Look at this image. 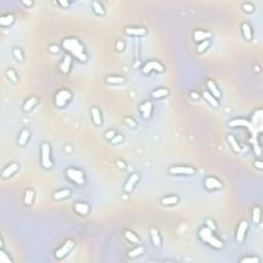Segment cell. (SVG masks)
<instances>
[{
	"label": "cell",
	"instance_id": "obj_1",
	"mask_svg": "<svg viewBox=\"0 0 263 263\" xmlns=\"http://www.w3.org/2000/svg\"><path fill=\"white\" fill-rule=\"evenodd\" d=\"M63 47L68 51H70L73 56L77 58L79 61H81V62L87 61V55L84 54V48L79 43L78 40H76L74 38L65 39L63 42Z\"/></svg>",
	"mask_w": 263,
	"mask_h": 263
},
{
	"label": "cell",
	"instance_id": "obj_2",
	"mask_svg": "<svg viewBox=\"0 0 263 263\" xmlns=\"http://www.w3.org/2000/svg\"><path fill=\"white\" fill-rule=\"evenodd\" d=\"M200 237L204 241L210 244L211 246L217 248V249H220V248L223 247V243L221 241H219L218 238H216L212 233V230L208 227H204L200 229Z\"/></svg>",
	"mask_w": 263,
	"mask_h": 263
},
{
	"label": "cell",
	"instance_id": "obj_3",
	"mask_svg": "<svg viewBox=\"0 0 263 263\" xmlns=\"http://www.w3.org/2000/svg\"><path fill=\"white\" fill-rule=\"evenodd\" d=\"M67 177L71 180V181L75 182L76 184L78 185H83L84 184V177H83V173L79 170L76 169H68L66 172Z\"/></svg>",
	"mask_w": 263,
	"mask_h": 263
},
{
	"label": "cell",
	"instance_id": "obj_4",
	"mask_svg": "<svg viewBox=\"0 0 263 263\" xmlns=\"http://www.w3.org/2000/svg\"><path fill=\"white\" fill-rule=\"evenodd\" d=\"M41 150H42V166H43L45 169H51L53 167V164H51V160L50 158L51 155V149H50V145L47 143H43L41 146Z\"/></svg>",
	"mask_w": 263,
	"mask_h": 263
},
{
	"label": "cell",
	"instance_id": "obj_5",
	"mask_svg": "<svg viewBox=\"0 0 263 263\" xmlns=\"http://www.w3.org/2000/svg\"><path fill=\"white\" fill-rule=\"evenodd\" d=\"M170 173L173 175H193L195 170L190 167H173L170 169Z\"/></svg>",
	"mask_w": 263,
	"mask_h": 263
},
{
	"label": "cell",
	"instance_id": "obj_6",
	"mask_svg": "<svg viewBox=\"0 0 263 263\" xmlns=\"http://www.w3.org/2000/svg\"><path fill=\"white\" fill-rule=\"evenodd\" d=\"M70 99H71V94L68 91H61L56 96V105L63 107Z\"/></svg>",
	"mask_w": 263,
	"mask_h": 263
},
{
	"label": "cell",
	"instance_id": "obj_7",
	"mask_svg": "<svg viewBox=\"0 0 263 263\" xmlns=\"http://www.w3.org/2000/svg\"><path fill=\"white\" fill-rule=\"evenodd\" d=\"M151 70H156V71H160V72H163L164 71V67L161 66V64H160L158 62H149L147 63L146 65L143 67V73L145 74H148Z\"/></svg>",
	"mask_w": 263,
	"mask_h": 263
},
{
	"label": "cell",
	"instance_id": "obj_8",
	"mask_svg": "<svg viewBox=\"0 0 263 263\" xmlns=\"http://www.w3.org/2000/svg\"><path fill=\"white\" fill-rule=\"evenodd\" d=\"M73 246H74V243H73L72 241H67L66 244L64 245L62 248H60V249L56 252V257H57V258H59V259L63 258V257L65 256L66 254L72 249Z\"/></svg>",
	"mask_w": 263,
	"mask_h": 263
},
{
	"label": "cell",
	"instance_id": "obj_9",
	"mask_svg": "<svg viewBox=\"0 0 263 263\" xmlns=\"http://www.w3.org/2000/svg\"><path fill=\"white\" fill-rule=\"evenodd\" d=\"M248 229V223L246 221H243L238 226V230H237V241H243L244 240V237H245V233H246V230Z\"/></svg>",
	"mask_w": 263,
	"mask_h": 263
},
{
	"label": "cell",
	"instance_id": "obj_10",
	"mask_svg": "<svg viewBox=\"0 0 263 263\" xmlns=\"http://www.w3.org/2000/svg\"><path fill=\"white\" fill-rule=\"evenodd\" d=\"M140 110L142 111L144 118H149L151 114V110H152V104L149 102V101H147V102H145L144 104H142V105L140 106Z\"/></svg>",
	"mask_w": 263,
	"mask_h": 263
},
{
	"label": "cell",
	"instance_id": "obj_11",
	"mask_svg": "<svg viewBox=\"0 0 263 263\" xmlns=\"http://www.w3.org/2000/svg\"><path fill=\"white\" fill-rule=\"evenodd\" d=\"M204 184L209 189H216V188H220L222 187V184L220 183L218 180L215 178H212V177H209V178L206 179V182Z\"/></svg>",
	"mask_w": 263,
	"mask_h": 263
},
{
	"label": "cell",
	"instance_id": "obj_12",
	"mask_svg": "<svg viewBox=\"0 0 263 263\" xmlns=\"http://www.w3.org/2000/svg\"><path fill=\"white\" fill-rule=\"evenodd\" d=\"M138 179H139V176L137 175V174H133V175H132L130 178H128V181L127 182V184H125V186H124L125 191H127V192L132 191V189L134 188V185H135L137 183Z\"/></svg>",
	"mask_w": 263,
	"mask_h": 263
},
{
	"label": "cell",
	"instance_id": "obj_13",
	"mask_svg": "<svg viewBox=\"0 0 263 263\" xmlns=\"http://www.w3.org/2000/svg\"><path fill=\"white\" fill-rule=\"evenodd\" d=\"M211 33L210 32H204V31H195L193 38L195 41H201V40H206L207 38L211 37Z\"/></svg>",
	"mask_w": 263,
	"mask_h": 263
},
{
	"label": "cell",
	"instance_id": "obj_14",
	"mask_svg": "<svg viewBox=\"0 0 263 263\" xmlns=\"http://www.w3.org/2000/svg\"><path fill=\"white\" fill-rule=\"evenodd\" d=\"M70 65H71V57L69 56H66L65 59H64L63 63L61 64L60 68H61V71L63 73H68L69 72V69H70Z\"/></svg>",
	"mask_w": 263,
	"mask_h": 263
},
{
	"label": "cell",
	"instance_id": "obj_15",
	"mask_svg": "<svg viewBox=\"0 0 263 263\" xmlns=\"http://www.w3.org/2000/svg\"><path fill=\"white\" fill-rule=\"evenodd\" d=\"M125 32L128 35H136V36H142L146 34V30L144 28H127Z\"/></svg>",
	"mask_w": 263,
	"mask_h": 263
},
{
	"label": "cell",
	"instance_id": "obj_16",
	"mask_svg": "<svg viewBox=\"0 0 263 263\" xmlns=\"http://www.w3.org/2000/svg\"><path fill=\"white\" fill-rule=\"evenodd\" d=\"M18 169H19V166H18L17 164H11L10 166H8L6 169L3 171L2 176H3L4 178H7V177H10V176L13 175V174L16 172Z\"/></svg>",
	"mask_w": 263,
	"mask_h": 263
},
{
	"label": "cell",
	"instance_id": "obj_17",
	"mask_svg": "<svg viewBox=\"0 0 263 263\" xmlns=\"http://www.w3.org/2000/svg\"><path fill=\"white\" fill-rule=\"evenodd\" d=\"M208 87H209V90L211 91V93L213 94V97L214 98H220L221 97V93H220V91L217 88L216 84L214 83L213 81L209 80L208 81Z\"/></svg>",
	"mask_w": 263,
	"mask_h": 263
},
{
	"label": "cell",
	"instance_id": "obj_18",
	"mask_svg": "<svg viewBox=\"0 0 263 263\" xmlns=\"http://www.w3.org/2000/svg\"><path fill=\"white\" fill-rule=\"evenodd\" d=\"M75 211L81 215H87L88 212V206L87 204H82V203H78L75 204Z\"/></svg>",
	"mask_w": 263,
	"mask_h": 263
},
{
	"label": "cell",
	"instance_id": "obj_19",
	"mask_svg": "<svg viewBox=\"0 0 263 263\" xmlns=\"http://www.w3.org/2000/svg\"><path fill=\"white\" fill-rule=\"evenodd\" d=\"M91 115H93V120L95 122V124L100 125L101 123H102V119H101V113L99 111V109H97V108L91 109Z\"/></svg>",
	"mask_w": 263,
	"mask_h": 263
},
{
	"label": "cell",
	"instance_id": "obj_20",
	"mask_svg": "<svg viewBox=\"0 0 263 263\" xmlns=\"http://www.w3.org/2000/svg\"><path fill=\"white\" fill-rule=\"evenodd\" d=\"M151 237H152V241H153L154 246L155 247H160V234H158V231L156 230V229L152 228L151 231Z\"/></svg>",
	"mask_w": 263,
	"mask_h": 263
},
{
	"label": "cell",
	"instance_id": "obj_21",
	"mask_svg": "<svg viewBox=\"0 0 263 263\" xmlns=\"http://www.w3.org/2000/svg\"><path fill=\"white\" fill-rule=\"evenodd\" d=\"M29 136H30V133L28 130H24L22 132V134H21L20 138H19V144L24 146L27 143V141H28L29 139Z\"/></svg>",
	"mask_w": 263,
	"mask_h": 263
},
{
	"label": "cell",
	"instance_id": "obj_22",
	"mask_svg": "<svg viewBox=\"0 0 263 263\" xmlns=\"http://www.w3.org/2000/svg\"><path fill=\"white\" fill-rule=\"evenodd\" d=\"M204 99H206L212 106L218 107L219 104H218V102H217V100H216L215 98H214L210 93H208V91H204Z\"/></svg>",
	"mask_w": 263,
	"mask_h": 263
},
{
	"label": "cell",
	"instance_id": "obj_23",
	"mask_svg": "<svg viewBox=\"0 0 263 263\" xmlns=\"http://www.w3.org/2000/svg\"><path fill=\"white\" fill-rule=\"evenodd\" d=\"M13 22H14V16H11V14L4 16L0 19V24H1L2 26H10L13 24Z\"/></svg>",
	"mask_w": 263,
	"mask_h": 263
},
{
	"label": "cell",
	"instance_id": "obj_24",
	"mask_svg": "<svg viewBox=\"0 0 263 263\" xmlns=\"http://www.w3.org/2000/svg\"><path fill=\"white\" fill-rule=\"evenodd\" d=\"M227 139H228V142L230 143L231 147L233 148V150H234L235 152H240V151H241V147H240V145L237 144V140H235L234 137L231 136V135H229V136L227 137Z\"/></svg>",
	"mask_w": 263,
	"mask_h": 263
},
{
	"label": "cell",
	"instance_id": "obj_25",
	"mask_svg": "<svg viewBox=\"0 0 263 263\" xmlns=\"http://www.w3.org/2000/svg\"><path fill=\"white\" fill-rule=\"evenodd\" d=\"M243 33H244V36L247 40H251L252 39V31H251V28L248 24H244L243 25Z\"/></svg>",
	"mask_w": 263,
	"mask_h": 263
},
{
	"label": "cell",
	"instance_id": "obj_26",
	"mask_svg": "<svg viewBox=\"0 0 263 263\" xmlns=\"http://www.w3.org/2000/svg\"><path fill=\"white\" fill-rule=\"evenodd\" d=\"M107 82L111 84H120L124 82L123 77H117V76H111V77L107 78Z\"/></svg>",
	"mask_w": 263,
	"mask_h": 263
},
{
	"label": "cell",
	"instance_id": "obj_27",
	"mask_svg": "<svg viewBox=\"0 0 263 263\" xmlns=\"http://www.w3.org/2000/svg\"><path fill=\"white\" fill-rule=\"evenodd\" d=\"M69 194H70V191L68 189H66V190H60V191L56 192V193L54 194V197H55V200H63V198L69 196Z\"/></svg>",
	"mask_w": 263,
	"mask_h": 263
},
{
	"label": "cell",
	"instance_id": "obj_28",
	"mask_svg": "<svg viewBox=\"0 0 263 263\" xmlns=\"http://www.w3.org/2000/svg\"><path fill=\"white\" fill-rule=\"evenodd\" d=\"M247 120H243V119H234V120H231L228 122V127H238V125H244V127H247L248 125Z\"/></svg>",
	"mask_w": 263,
	"mask_h": 263
},
{
	"label": "cell",
	"instance_id": "obj_29",
	"mask_svg": "<svg viewBox=\"0 0 263 263\" xmlns=\"http://www.w3.org/2000/svg\"><path fill=\"white\" fill-rule=\"evenodd\" d=\"M169 94V91L166 90V88H160V90H156L152 93V97L153 98H161V97H164Z\"/></svg>",
	"mask_w": 263,
	"mask_h": 263
},
{
	"label": "cell",
	"instance_id": "obj_30",
	"mask_svg": "<svg viewBox=\"0 0 263 263\" xmlns=\"http://www.w3.org/2000/svg\"><path fill=\"white\" fill-rule=\"evenodd\" d=\"M36 103H37V99H36V98H31V99H29L25 103V105H24V110H25V111H29V110H31L32 107L35 106Z\"/></svg>",
	"mask_w": 263,
	"mask_h": 263
},
{
	"label": "cell",
	"instance_id": "obj_31",
	"mask_svg": "<svg viewBox=\"0 0 263 263\" xmlns=\"http://www.w3.org/2000/svg\"><path fill=\"white\" fill-rule=\"evenodd\" d=\"M33 197H34V192L32 190H27L26 191V194H25V204L30 206L33 201Z\"/></svg>",
	"mask_w": 263,
	"mask_h": 263
},
{
	"label": "cell",
	"instance_id": "obj_32",
	"mask_svg": "<svg viewBox=\"0 0 263 263\" xmlns=\"http://www.w3.org/2000/svg\"><path fill=\"white\" fill-rule=\"evenodd\" d=\"M177 201H178V197L177 196H169L161 200V203L164 204H175Z\"/></svg>",
	"mask_w": 263,
	"mask_h": 263
},
{
	"label": "cell",
	"instance_id": "obj_33",
	"mask_svg": "<svg viewBox=\"0 0 263 263\" xmlns=\"http://www.w3.org/2000/svg\"><path fill=\"white\" fill-rule=\"evenodd\" d=\"M93 7H94L95 13L98 14H100V16H103V14H105V13H104V10H103L102 5H101L99 2H97V1L93 2Z\"/></svg>",
	"mask_w": 263,
	"mask_h": 263
},
{
	"label": "cell",
	"instance_id": "obj_34",
	"mask_svg": "<svg viewBox=\"0 0 263 263\" xmlns=\"http://www.w3.org/2000/svg\"><path fill=\"white\" fill-rule=\"evenodd\" d=\"M124 234H125V237H127L130 241H132V243H136V244L139 243V238L137 237V235L134 234L132 231H125Z\"/></svg>",
	"mask_w": 263,
	"mask_h": 263
},
{
	"label": "cell",
	"instance_id": "obj_35",
	"mask_svg": "<svg viewBox=\"0 0 263 263\" xmlns=\"http://www.w3.org/2000/svg\"><path fill=\"white\" fill-rule=\"evenodd\" d=\"M143 251H144V249H143L142 247H139V248H136V249L132 250L130 253H128V256L131 257V258H135V257L141 255V254L143 253Z\"/></svg>",
	"mask_w": 263,
	"mask_h": 263
},
{
	"label": "cell",
	"instance_id": "obj_36",
	"mask_svg": "<svg viewBox=\"0 0 263 263\" xmlns=\"http://www.w3.org/2000/svg\"><path fill=\"white\" fill-rule=\"evenodd\" d=\"M259 221H260V209L258 207H256L253 210V222L259 223Z\"/></svg>",
	"mask_w": 263,
	"mask_h": 263
},
{
	"label": "cell",
	"instance_id": "obj_37",
	"mask_svg": "<svg viewBox=\"0 0 263 263\" xmlns=\"http://www.w3.org/2000/svg\"><path fill=\"white\" fill-rule=\"evenodd\" d=\"M209 45H210V41H209V40L203 41V42H201V43L197 47V51H198V53H203L204 50H207V48L209 47Z\"/></svg>",
	"mask_w": 263,
	"mask_h": 263
},
{
	"label": "cell",
	"instance_id": "obj_38",
	"mask_svg": "<svg viewBox=\"0 0 263 263\" xmlns=\"http://www.w3.org/2000/svg\"><path fill=\"white\" fill-rule=\"evenodd\" d=\"M0 262L1 263H10L11 260L8 258L6 254L4 253V251H0Z\"/></svg>",
	"mask_w": 263,
	"mask_h": 263
},
{
	"label": "cell",
	"instance_id": "obj_39",
	"mask_svg": "<svg viewBox=\"0 0 263 263\" xmlns=\"http://www.w3.org/2000/svg\"><path fill=\"white\" fill-rule=\"evenodd\" d=\"M7 76H8V78H10V80L14 81V82H16L18 80L17 75H16V73H14V70H8V71H7Z\"/></svg>",
	"mask_w": 263,
	"mask_h": 263
},
{
	"label": "cell",
	"instance_id": "obj_40",
	"mask_svg": "<svg viewBox=\"0 0 263 263\" xmlns=\"http://www.w3.org/2000/svg\"><path fill=\"white\" fill-rule=\"evenodd\" d=\"M241 263H259V259L252 257V258H245L241 260Z\"/></svg>",
	"mask_w": 263,
	"mask_h": 263
},
{
	"label": "cell",
	"instance_id": "obj_41",
	"mask_svg": "<svg viewBox=\"0 0 263 263\" xmlns=\"http://www.w3.org/2000/svg\"><path fill=\"white\" fill-rule=\"evenodd\" d=\"M14 57H16L17 59L20 61V62H23V61H24V59H23V55H22V53H21V51H20V50H18V48H16V50H14Z\"/></svg>",
	"mask_w": 263,
	"mask_h": 263
},
{
	"label": "cell",
	"instance_id": "obj_42",
	"mask_svg": "<svg viewBox=\"0 0 263 263\" xmlns=\"http://www.w3.org/2000/svg\"><path fill=\"white\" fill-rule=\"evenodd\" d=\"M121 140H122V136L121 135H115L111 139V142L113 143V144H117V143L121 142Z\"/></svg>",
	"mask_w": 263,
	"mask_h": 263
},
{
	"label": "cell",
	"instance_id": "obj_43",
	"mask_svg": "<svg viewBox=\"0 0 263 263\" xmlns=\"http://www.w3.org/2000/svg\"><path fill=\"white\" fill-rule=\"evenodd\" d=\"M243 7H244V10H245V11H248V13H251V11L254 10L253 5H251V4H244Z\"/></svg>",
	"mask_w": 263,
	"mask_h": 263
},
{
	"label": "cell",
	"instance_id": "obj_44",
	"mask_svg": "<svg viewBox=\"0 0 263 263\" xmlns=\"http://www.w3.org/2000/svg\"><path fill=\"white\" fill-rule=\"evenodd\" d=\"M114 136H115V132H113V131H109V132H107L106 135H105L106 138H107V139H110V140H111Z\"/></svg>",
	"mask_w": 263,
	"mask_h": 263
},
{
	"label": "cell",
	"instance_id": "obj_45",
	"mask_svg": "<svg viewBox=\"0 0 263 263\" xmlns=\"http://www.w3.org/2000/svg\"><path fill=\"white\" fill-rule=\"evenodd\" d=\"M207 225H208V228H210L211 230H212V229H215L216 227H215V224H214V223L211 221V220H207Z\"/></svg>",
	"mask_w": 263,
	"mask_h": 263
},
{
	"label": "cell",
	"instance_id": "obj_46",
	"mask_svg": "<svg viewBox=\"0 0 263 263\" xmlns=\"http://www.w3.org/2000/svg\"><path fill=\"white\" fill-rule=\"evenodd\" d=\"M125 121H127L128 123V125H131V127H136V125H137L136 122L134 121L133 119H131V118H125Z\"/></svg>",
	"mask_w": 263,
	"mask_h": 263
},
{
	"label": "cell",
	"instance_id": "obj_47",
	"mask_svg": "<svg viewBox=\"0 0 263 263\" xmlns=\"http://www.w3.org/2000/svg\"><path fill=\"white\" fill-rule=\"evenodd\" d=\"M116 47H117L118 51H122V50H123V47H124V43L122 41H118L117 44H116Z\"/></svg>",
	"mask_w": 263,
	"mask_h": 263
},
{
	"label": "cell",
	"instance_id": "obj_48",
	"mask_svg": "<svg viewBox=\"0 0 263 263\" xmlns=\"http://www.w3.org/2000/svg\"><path fill=\"white\" fill-rule=\"evenodd\" d=\"M50 50H51V53L56 54V53H58V51H59V47H58L57 45H51Z\"/></svg>",
	"mask_w": 263,
	"mask_h": 263
},
{
	"label": "cell",
	"instance_id": "obj_49",
	"mask_svg": "<svg viewBox=\"0 0 263 263\" xmlns=\"http://www.w3.org/2000/svg\"><path fill=\"white\" fill-rule=\"evenodd\" d=\"M255 167H257V168H258V169H260V170H262V169H263V164L261 163V161L257 160V161H255Z\"/></svg>",
	"mask_w": 263,
	"mask_h": 263
},
{
	"label": "cell",
	"instance_id": "obj_50",
	"mask_svg": "<svg viewBox=\"0 0 263 263\" xmlns=\"http://www.w3.org/2000/svg\"><path fill=\"white\" fill-rule=\"evenodd\" d=\"M117 166L120 168V169H124L125 168V164H124V163H122V161H120V160H118L117 161Z\"/></svg>",
	"mask_w": 263,
	"mask_h": 263
},
{
	"label": "cell",
	"instance_id": "obj_51",
	"mask_svg": "<svg viewBox=\"0 0 263 263\" xmlns=\"http://www.w3.org/2000/svg\"><path fill=\"white\" fill-rule=\"evenodd\" d=\"M59 3L62 5V6H64V7H68L69 6V3L67 1L66 2L65 1H59Z\"/></svg>",
	"mask_w": 263,
	"mask_h": 263
},
{
	"label": "cell",
	"instance_id": "obj_52",
	"mask_svg": "<svg viewBox=\"0 0 263 263\" xmlns=\"http://www.w3.org/2000/svg\"><path fill=\"white\" fill-rule=\"evenodd\" d=\"M191 97L193 98L194 100H197V99H198V95L195 94V93H192V94H191Z\"/></svg>",
	"mask_w": 263,
	"mask_h": 263
},
{
	"label": "cell",
	"instance_id": "obj_53",
	"mask_svg": "<svg viewBox=\"0 0 263 263\" xmlns=\"http://www.w3.org/2000/svg\"><path fill=\"white\" fill-rule=\"evenodd\" d=\"M23 3H24V4H26V5H31V4H32V2H31V1H25V0H24Z\"/></svg>",
	"mask_w": 263,
	"mask_h": 263
}]
</instances>
